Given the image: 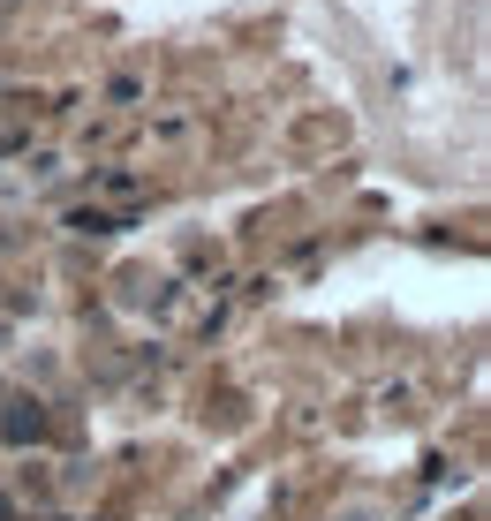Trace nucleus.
<instances>
[{
    "label": "nucleus",
    "mask_w": 491,
    "mask_h": 521,
    "mask_svg": "<svg viewBox=\"0 0 491 521\" xmlns=\"http://www.w3.org/2000/svg\"><path fill=\"white\" fill-rule=\"evenodd\" d=\"M8 438H38V408H16V416H8Z\"/></svg>",
    "instance_id": "f257e3e1"
}]
</instances>
